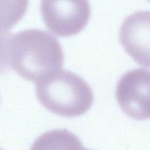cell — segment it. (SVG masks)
I'll use <instances>...</instances> for the list:
<instances>
[{
    "label": "cell",
    "instance_id": "6da1fadb",
    "mask_svg": "<svg viewBox=\"0 0 150 150\" xmlns=\"http://www.w3.org/2000/svg\"><path fill=\"white\" fill-rule=\"evenodd\" d=\"M10 67L25 79L37 82L61 69L64 54L58 40L45 31L26 29L12 35Z\"/></svg>",
    "mask_w": 150,
    "mask_h": 150
},
{
    "label": "cell",
    "instance_id": "7a4b0ae2",
    "mask_svg": "<svg viewBox=\"0 0 150 150\" xmlns=\"http://www.w3.org/2000/svg\"><path fill=\"white\" fill-rule=\"evenodd\" d=\"M35 83L37 96L41 104L62 117L82 115L93 103L90 86L82 78L69 70H56Z\"/></svg>",
    "mask_w": 150,
    "mask_h": 150
},
{
    "label": "cell",
    "instance_id": "3957f363",
    "mask_svg": "<svg viewBox=\"0 0 150 150\" xmlns=\"http://www.w3.org/2000/svg\"><path fill=\"white\" fill-rule=\"evenodd\" d=\"M40 11L49 30L61 37L80 32L91 16L90 5L86 1H42Z\"/></svg>",
    "mask_w": 150,
    "mask_h": 150
},
{
    "label": "cell",
    "instance_id": "277c9868",
    "mask_svg": "<svg viewBox=\"0 0 150 150\" xmlns=\"http://www.w3.org/2000/svg\"><path fill=\"white\" fill-rule=\"evenodd\" d=\"M149 72L142 68L127 72L119 81L116 96L122 110L138 120L149 118Z\"/></svg>",
    "mask_w": 150,
    "mask_h": 150
},
{
    "label": "cell",
    "instance_id": "5b68a950",
    "mask_svg": "<svg viewBox=\"0 0 150 150\" xmlns=\"http://www.w3.org/2000/svg\"><path fill=\"white\" fill-rule=\"evenodd\" d=\"M149 11H138L126 18L120 32V42L136 62L149 67Z\"/></svg>",
    "mask_w": 150,
    "mask_h": 150
},
{
    "label": "cell",
    "instance_id": "8992f818",
    "mask_svg": "<svg viewBox=\"0 0 150 150\" xmlns=\"http://www.w3.org/2000/svg\"><path fill=\"white\" fill-rule=\"evenodd\" d=\"M30 150H88L80 139L67 130L48 131L38 137Z\"/></svg>",
    "mask_w": 150,
    "mask_h": 150
},
{
    "label": "cell",
    "instance_id": "52a82bcc",
    "mask_svg": "<svg viewBox=\"0 0 150 150\" xmlns=\"http://www.w3.org/2000/svg\"><path fill=\"white\" fill-rule=\"evenodd\" d=\"M28 1H0V32H9L24 16Z\"/></svg>",
    "mask_w": 150,
    "mask_h": 150
},
{
    "label": "cell",
    "instance_id": "ba28073f",
    "mask_svg": "<svg viewBox=\"0 0 150 150\" xmlns=\"http://www.w3.org/2000/svg\"><path fill=\"white\" fill-rule=\"evenodd\" d=\"M12 34L9 32H0V75L10 69V42Z\"/></svg>",
    "mask_w": 150,
    "mask_h": 150
},
{
    "label": "cell",
    "instance_id": "9c48e42d",
    "mask_svg": "<svg viewBox=\"0 0 150 150\" xmlns=\"http://www.w3.org/2000/svg\"><path fill=\"white\" fill-rule=\"evenodd\" d=\"M0 150H3V149H0Z\"/></svg>",
    "mask_w": 150,
    "mask_h": 150
}]
</instances>
